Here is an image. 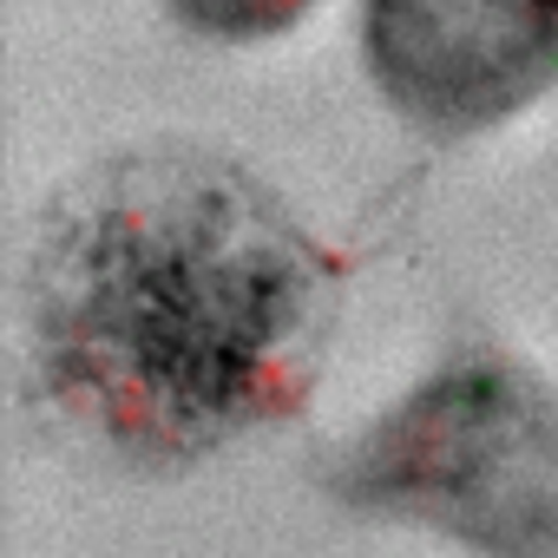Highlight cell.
I'll use <instances>...</instances> for the list:
<instances>
[{
    "mask_svg": "<svg viewBox=\"0 0 558 558\" xmlns=\"http://www.w3.org/2000/svg\"><path fill=\"white\" fill-rule=\"evenodd\" d=\"M329 486L480 558H558V388L506 349H460L342 447Z\"/></svg>",
    "mask_w": 558,
    "mask_h": 558,
    "instance_id": "cell-2",
    "label": "cell"
},
{
    "mask_svg": "<svg viewBox=\"0 0 558 558\" xmlns=\"http://www.w3.org/2000/svg\"><path fill=\"white\" fill-rule=\"evenodd\" d=\"M171 8H178L184 27L243 47V40H269V34L296 27V21L316 8V0H171Z\"/></svg>",
    "mask_w": 558,
    "mask_h": 558,
    "instance_id": "cell-4",
    "label": "cell"
},
{
    "mask_svg": "<svg viewBox=\"0 0 558 558\" xmlns=\"http://www.w3.org/2000/svg\"><path fill=\"white\" fill-rule=\"evenodd\" d=\"M362 66L408 125L493 132L558 86V0H362Z\"/></svg>",
    "mask_w": 558,
    "mask_h": 558,
    "instance_id": "cell-3",
    "label": "cell"
},
{
    "mask_svg": "<svg viewBox=\"0 0 558 558\" xmlns=\"http://www.w3.org/2000/svg\"><path fill=\"white\" fill-rule=\"evenodd\" d=\"M21 296L40 401L132 466H184L303 408L342 263L243 158L165 138L47 197Z\"/></svg>",
    "mask_w": 558,
    "mask_h": 558,
    "instance_id": "cell-1",
    "label": "cell"
}]
</instances>
